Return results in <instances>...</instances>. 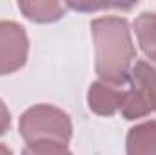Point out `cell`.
<instances>
[{"label": "cell", "instance_id": "1", "mask_svg": "<svg viewBox=\"0 0 156 155\" xmlns=\"http://www.w3.org/2000/svg\"><path fill=\"white\" fill-rule=\"evenodd\" d=\"M94 44V71L98 80L125 88L136 59L131 24L125 17L107 15L91 22Z\"/></svg>", "mask_w": 156, "mask_h": 155}, {"label": "cell", "instance_id": "2", "mask_svg": "<svg viewBox=\"0 0 156 155\" xmlns=\"http://www.w3.org/2000/svg\"><path fill=\"white\" fill-rule=\"evenodd\" d=\"M18 133L26 144L55 142L67 146L73 139V122L62 108L53 104H35L20 115Z\"/></svg>", "mask_w": 156, "mask_h": 155}, {"label": "cell", "instance_id": "3", "mask_svg": "<svg viewBox=\"0 0 156 155\" xmlns=\"http://www.w3.org/2000/svg\"><path fill=\"white\" fill-rule=\"evenodd\" d=\"M120 113L125 120L156 113V62L140 59L133 64Z\"/></svg>", "mask_w": 156, "mask_h": 155}, {"label": "cell", "instance_id": "4", "mask_svg": "<svg viewBox=\"0 0 156 155\" xmlns=\"http://www.w3.org/2000/svg\"><path fill=\"white\" fill-rule=\"evenodd\" d=\"M29 55V37L15 20H0V77L22 70Z\"/></svg>", "mask_w": 156, "mask_h": 155}, {"label": "cell", "instance_id": "5", "mask_svg": "<svg viewBox=\"0 0 156 155\" xmlns=\"http://www.w3.org/2000/svg\"><path fill=\"white\" fill-rule=\"evenodd\" d=\"M125 99V88L94 80L87 89V106L93 113L100 117H113L120 113Z\"/></svg>", "mask_w": 156, "mask_h": 155}, {"label": "cell", "instance_id": "6", "mask_svg": "<svg viewBox=\"0 0 156 155\" xmlns=\"http://www.w3.org/2000/svg\"><path fill=\"white\" fill-rule=\"evenodd\" d=\"M125 155H156V120L140 122L127 131Z\"/></svg>", "mask_w": 156, "mask_h": 155}, {"label": "cell", "instance_id": "7", "mask_svg": "<svg viewBox=\"0 0 156 155\" xmlns=\"http://www.w3.org/2000/svg\"><path fill=\"white\" fill-rule=\"evenodd\" d=\"M20 13L31 20V22H37V24H53V22H58L60 18L66 17V11H67V6L62 4V2H49V0H42V2H18L16 4Z\"/></svg>", "mask_w": 156, "mask_h": 155}, {"label": "cell", "instance_id": "8", "mask_svg": "<svg viewBox=\"0 0 156 155\" xmlns=\"http://www.w3.org/2000/svg\"><path fill=\"white\" fill-rule=\"evenodd\" d=\"M133 29L136 33V40L147 60L156 62V11L140 13L134 22Z\"/></svg>", "mask_w": 156, "mask_h": 155}, {"label": "cell", "instance_id": "9", "mask_svg": "<svg viewBox=\"0 0 156 155\" xmlns=\"http://www.w3.org/2000/svg\"><path fill=\"white\" fill-rule=\"evenodd\" d=\"M22 155H73V152L67 146L55 144V142H37V144H27Z\"/></svg>", "mask_w": 156, "mask_h": 155}, {"label": "cell", "instance_id": "10", "mask_svg": "<svg viewBox=\"0 0 156 155\" xmlns=\"http://www.w3.org/2000/svg\"><path fill=\"white\" fill-rule=\"evenodd\" d=\"M9 128H11V112L5 106V102L0 99V137L4 133H7Z\"/></svg>", "mask_w": 156, "mask_h": 155}, {"label": "cell", "instance_id": "11", "mask_svg": "<svg viewBox=\"0 0 156 155\" xmlns=\"http://www.w3.org/2000/svg\"><path fill=\"white\" fill-rule=\"evenodd\" d=\"M0 155H13V152H11L5 144H2V142H0Z\"/></svg>", "mask_w": 156, "mask_h": 155}]
</instances>
